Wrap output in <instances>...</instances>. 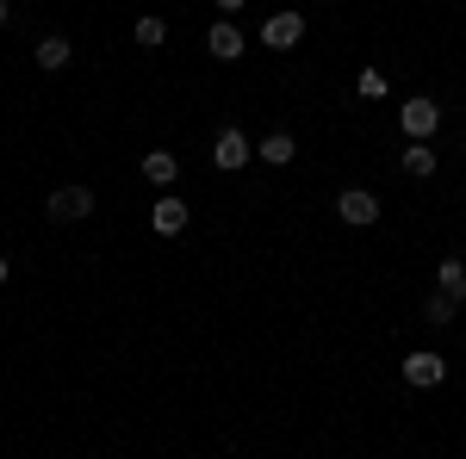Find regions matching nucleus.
<instances>
[{
	"label": "nucleus",
	"instance_id": "nucleus-18",
	"mask_svg": "<svg viewBox=\"0 0 466 459\" xmlns=\"http://www.w3.org/2000/svg\"><path fill=\"white\" fill-rule=\"evenodd\" d=\"M6 19H13V0H0V25H6Z\"/></svg>",
	"mask_w": 466,
	"mask_h": 459
},
{
	"label": "nucleus",
	"instance_id": "nucleus-15",
	"mask_svg": "<svg viewBox=\"0 0 466 459\" xmlns=\"http://www.w3.org/2000/svg\"><path fill=\"white\" fill-rule=\"evenodd\" d=\"M423 317H430V329H448V323L461 317V304H454V298H441V292H430V298H423Z\"/></svg>",
	"mask_w": 466,
	"mask_h": 459
},
{
	"label": "nucleus",
	"instance_id": "nucleus-1",
	"mask_svg": "<svg viewBox=\"0 0 466 459\" xmlns=\"http://www.w3.org/2000/svg\"><path fill=\"white\" fill-rule=\"evenodd\" d=\"M435 125H441V106H435L430 94H410V100L398 106V131H404L410 143H430Z\"/></svg>",
	"mask_w": 466,
	"mask_h": 459
},
{
	"label": "nucleus",
	"instance_id": "nucleus-12",
	"mask_svg": "<svg viewBox=\"0 0 466 459\" xmlns=\"http://www.w3.org/2000/svg\"><path fill=\"white\" fill-rule=\"evenodd\" d=\"M144 180H149V186H162V193H168V186L180 180V162L168 155V149H149V155H144Z\"/></svg>",
	"mask_w": 466,
	"mask_h": 459
},
{
	"label": "nucleus",
	"instance_id": "nucleus-8",
	"mask_svg": "<svg viewBox=\"0 0 466 459\" xmlns=\"http://www.w3.org/2000/svg\"><path fill=\"white\" fill-rule=\"evenodd\" d=\"M187 199H175V193H162V199H156V212H149V230H156V236H180V230H187Z\"/></svg>",
	"mask_w": 466,
	"mask_h": 459
},
{
	"label": "nucleus",
	"instance_id": "nucleus-9",
	"mask_svg": "<svg viewBox=\"0 0 466 459\" xmlns=\"http://www.w3.org/2000/svg\"><path fill=\"white\" fill-rule=\"evenodd\" d=\"M255 155H261L268 168H287L292 155H299V137H292V131H268V137L255 143Z\"/></svg>",
	"mask_w": 466,
	"mask_h": 459
},
{
	"label": "nucleus",
	"instance_id": "nucleus-6",
	"mask_svg": "<svg viewBox=\"0 0 466 459\" xmlns=\"http://www.w3.org/2000/svg\"><path fill=\"white\" fill-rule=\"evenodd\" d=\"M404 379H410L417 391H435L441 379H448V360H441L435 348H417V354H404Z\"/></svg>",
	"mask_w": 466,
	"mask_h": 459
},
{
	"label": "nucleus",
	"instance_id": "nucleus-2",
	"mask_svg": "<svg viewBox=\"0 0 466 459\" xmlns=\"http://www.w3.org/2000/svg\"><path fill=\"white\" fill-rule=\"evenodd\" d=\"M336 217H342L349 230H373V224H380V193H367V186L336 193Z\"/></svg>",
	"mask_w": 466,
	"mask_h": 459
},
{
	"label": "nucleus",
	"instance_id": "nucleus-19",
	"mask_svg": "<svg viewBox=\"0 0 466 459\" xmlns=\"http://www.w3.org/2000/svg\"><path fill=\"white\" fill-rule=\"evenodd\" d=\"M0 285H6V254H0Z\"/></svg>",
	"mask_w": 466,
	"mask_h": 459
},
{
	"label": "nucleus",
	"instance_id": "nucleus-14",
	"mask_svg": "<svg viewBox=\"0 0 466 459\" xmlns=\"http://www.w3.org/2000/svg\"><path fill=\"white\" fill-rule=\"evenodd\" d=\"M131 37H137L144 50H162V44H168V19H162V13H144V19L131 25Z\"/></svg>",
	"mask_w": 466,
	"mask_h": 459
},
{
	"label": "nucleus",
	"instance_id": "nucleus-16",
	"mask_svg": "<svg viewBox=\"0 0 466 459\" xmlns=\"http://www.w3.org/2000/svg\"><path fill=\"white\" fill-rule=\"evenodd\" d=\"M355 94H360V100H386V94H392V81H386L380 69H360L355 75Z\"/></svg>",
	"mask_w": 466,
	"mask_h": 459
},
{
	"label": "nucleus",
	"instance_id": "nucleus-17",
	"mask_svg": "<svg viewBox=\"0 0 466 459\" xmlns=\"http://www.w3.org/2000/svg\"><path fill=\"white\" fill-rule=\"evenodd\" d=\"M243 6H249V0H218V13H224V19H230V13H243Z\"/></svg>",
	"mask_w": 466,
	"mask_h": 459
},
{
	"label": "nucleus",
	"instance_id": "nucleus-10",
	"mask_svg": "<svg viewBox=\"0 0 466 459\" xmlns=\"http://www.w3.org/2000/svg\"><path fill=\"white\" fill-rule=\"evenodd\" d=\"M435 292L454 298V304H466V261H461V254H448V261L435 267Z\"/></svg>",
	"mask_w": 466,
	"mask_h": 459
},
{
	"label": "nucleus",
	"instance_id": "nucleus-5",
	"mask_svg": "<svg viewBox=\"0 0 466 459\" xmlns=\"http://www.w3.org/2000/svg\"><path fill=\"white\" fill-rule=\"evenodd\" d=\"M87 212H94V186L75 180V186H56V193H50V217H56V224H81Z\"/></svg>",
	"mask_w": 466,
	"mask_h": 459
},
{
	"label": "nucleus",
	"instance_id": "nucleus-3",
	"mask_svg": "<svg viewBox=\"0 0 466 459\" xmlns=\"http://www.w3.org/2000/svg\"><path fill=\"white\" fill-rule=\"evenodd\" d=\"M255 162V143L243 137V131H218V143H212V168H224V175H243Z\"/></svg>",
	"mask_w": 466,
	"mask_h": 459
},
{
	"label": "nucleus",
	"instance_id": "nucleus-11",
	"mask_svg": "<svg viewBox=\"0 0 466 459\" xmlns=\"http://www.w3.org/2000/svg\"><path fill=\"white\" fill-rule=\"evenodd\" d=\"M69 63H75V44H69L63 32L37 37V69H50V75H56V69H69Z\"/></svg>",
	"mask_w": 466,
	"mask_h": 459
},
{
	"label": "nucleus",
	"instance_id": "nucleus-4",
	"mask_svg": "<svg viewBox=\"0 0 466 459\" xmlns=\"http://www.w3.org/2000/svg\"><path fill=\"white\" fill-rule=\"evenodd\" d=\"M206 50H212L218 63H237V56L249 50V32H243L237 19H224V13H218V19H212V32H206Z\"/></svg>",
	"mask_w": 466,
	"mask_h": 459
},
{
	"label": "nucleus",
	"instance_id": "nucleus-13",
	"mask_svg": "<svg viewBox=\"0 0 466 459\" xmlns=\"http://www.w3.org/2000/svg\"><path fill=\"white\" fill-rule=\"evenodd\" d=\"M435 168H441V162H435L430 143H404V175L410 180H435Z\"/></svg>",
	"mask_w": 466,
	"mask_h": 459
},
{
	"label": "nucleus",
	"instance_id": "nucleus-7",
	"mask_svg": "<svg viewBox=\"0 0 466 459\" xmlns=\"http://www.w3.org/2000/svg\"><path fill=\"white\" fill-rule=\"evenodd\" d=\"M255 37H261L268 50H299V44H305V13H274Z\"/></svg>",
	"mask_w": 466,
	"mask_h": 459
}]
</instances>
